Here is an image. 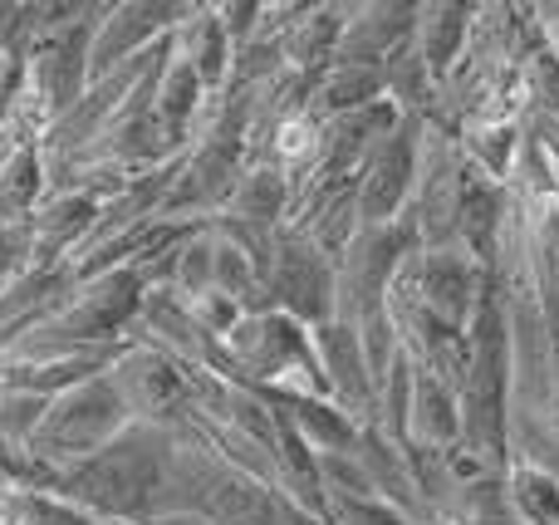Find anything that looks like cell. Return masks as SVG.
<instances>
[{
	"label": "cell",
	"instance_id": "cell-2",
	"mask_svg": "<svg viewBox=\"0 0 559 525\" xmlns=\"http://www.w3.org/2000/svg\"><path fill=\"white\" fill-rule=\"evenodd\" d=\"M280 157H305L309 147H314V128L305 123V118H289V123H280Z\"/></svg>",
	"mask_w": 559,
	"mask_h": 525
},
{
	"label": "cell",
	"instance_id": "cell-1",
	"mask_svg": "<svg viewBox=\"0 0 559 525\" xmlns=\"http://www.w3.org/2000/svg\"><path fill=\"white\" fill-rule=\"evenodd\" d=\"M515 511L521 525H559V477L545 467L515 472Z\"/></svg>",
	"mask_w": 559,
	"mask_h": 525
}]
</instances>
